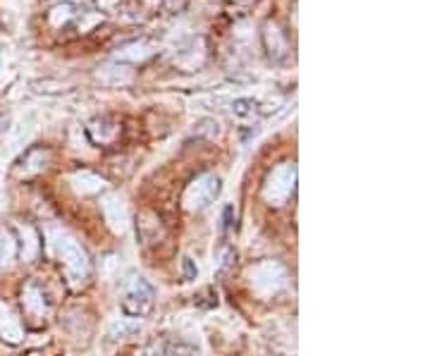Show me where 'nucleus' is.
<instances>
[{
    "instance_id": "f3484780",
    "label": "nucleus",
    "mask_w": 430,
    "mask_h": 356,
    "mask_svg": "<svg viewBox=\"0 0 430 356\" xmlns=\"http://www.w3.org/2000/svg\"><path fill=\"white\" fill-rule=\"evenodd\" d=\"M69 17H72V8H69V5H58V8L50 12V24L62 27L65 22H69Z\"/></svg>"
},
{
    "instance_id": "f03ea898",
    "label": "nucleus",
    "mask_w": 430,
    "mask_h": 356,
    "mask_svg": "<svg viewBox=\"0 0 430 356\" xmlns=\"http://www.w3.org/2000/svg\"><path fill=\"white\" fill-rule=\"evenodd\" d=\"M296 184V167L292 163H282L277 165L273 172L268 174L263 186V196L270 206H282L292 196Z\"/></svg>"
},
{
    "instance_id": "0eeeda50",
    "label": "nucleus",
    "mask_w": 430,
    "mask_h": 356,
    "mask_svg": "<svg viewBox=\"0 0 430 356\" xmlns=\"http://www.w3.org/2000/svg\"><path fill=\"white\" fill-rule=\"evenodd\" d=\"M0 337H3L5 342H10V345H17L24 337L22 321L17 318V314L10 306H3V304H0Z\"/></svg>"
},
{
    "instance_id": "2eb2a0df",
    "label": "nucleus",
    "mask_w": 430,
    "mask_h": 356,
    "mask_svg": "<svg viewBox=\"0 0 430 356\" xmlns=\"http://www.w3.org/2000/svg\"><path fill=\"white\" fill-rule=\"evenodd\" d=\"M265 41H268V48H270V53H275V55H282L284 53V39H282V34H280V29L275 27V24H268L265 27Z\"/></svg>"
},
{
    "instance_id": "9b49d317",
    "label": "nucleus",
    "mask_w": 430,
    "mask_h": 356,
    "mask_svg": "<svg viewBox=\"0 0 430 356\" xmlns=\"http://www.w3.org/2000/svg\"><path fill=\"white\" fill-rule=\"evenodd\" d=\"M69 182H72V186L79 194H98L105 186V179H100L98 174L88 172V170H81L77 174H72V179H69Z\"/></svg>"
},
{
    "instance_id": "dca6fc26",
    "label": "nucleus",
    "mask_w": 430,
    "mask_h": 356,
    "mask_svg": "<svg viewBox=\"0 0 430 356\" xmlns=\"http://www.w3.org/2000/svg\"><path fill=\"white\" fill-rule=\"evenodd\" d=\"M254 110H256L254 98H237V101L232 103V112H235L237 117H249L254 115Z\"/></svg>"
},
{
    "instance_id": "f8f14e48",
    "label": "nucleus",
    "mask_w": 430,
    "mask_h": 356,
    "mask_svg": "<svg viewBox=\"0 0 430 356\" xmlns=\"http://www.w3.org/2000/svg\"><path fill=\"white\" fill-rule=\"evenodd\" d=\"M153 55V46L146 41H136V43H127L117 51V60H132V62H141Z\"/></svg>"
},
{
    "instance_id": "423d86ee",
    "label": "nucleus",
    "mask_w": 430,
    "mask_h": 356,
    "mask_svg": "<svg viewBox=\"0 0 430 356\" xmlns=\"http://www.w3.org/2000/svg\"><path fill=\"white\" fill-rule=\"evenodd\" d=\"M100 208H103V215H105V222L110 225L115 232H124L129 225V210H127V203L120 194H110L100 201Z\"/></svg>"
},
{
    "instance_id": "7ed1b4c3",
    "label": "nucleus",
    "mask_w": 430,
    "mask_h": 356,
    "mask_svg": "<svg viewBox=\"0 0 430 356\" xmlns=\"http://www.w3.org/2000/svg\"><path fill=\"white\" fill-rule=\"evenodd\" d=\"M153 304H156V292L144 278H136L122 297V311L124 316L129 318H146L151 311H153Z\"/></svg>"
},
{
    "instance_id": "9d476101",
    "label": "nucleus",
    "mask_w": 430,
    "mask_h": 356,
    "mask_svg": "<svg viewBox=\"0 0 430 356\" xmlns=\"http://www.w3.org/2000/svg\"><path fill=\"white\" fill-rule=\"evenodd\" d=\"M98 79L103 84L120 86V84H129L132 82V72L124 65H117V62H110V65H103L98 70Z\"/></svg>"
},
{
    "instance_id": "4468645a",
    "label": "nucleus",
    "mask_w": 430,
    "mask_h": 356,
    "mask_svg": "<svg viewBox=\"0 0 430 356\" xmlns=\"http://www.w3.org/2000/svg\"><path fill=\"white\" fill-rule=\"evenodd\" d=\"M17 259V242L15 237L5 230H0V271L12 266V261Z\"/></svg>"
},
{
    "instance_id": "a211bd4d",
    "label": "nucleus",
    "mask_w": 430,
    "mask_h": 356,
    "mask_svg": "<svg viewBox=\"0 0 430 356\" xmlns=\"http://www.w3.org/2000/svg\"><path fill=\"white\" fill-rule=\"evenodd\" d=\"M112 3H115V0H100V8H110Z\"/></svg>"
},
{
    "instance_id": "ddd939ff",
    "label": "nucleus",
    "mask_w": 430,
    "mask_h": 356,
    "mask_svg": "<svg viewBox=\"0 0 430 356\" xmlns=\"http://www.w3.org/2000/svg\"><path fill=\"white\" fill-rule=\"evenodd\" d=\"M20 232H22V256H24V261H34L36 259V254H39V235H36V230L31 227V225H22L20 227Z\"/></svg>"
},
{
    "instance_id": "39448f33",
    "label": "nucleus",
    "mask_w": 430,
    "mask_h": 356,
    "mask_svg": "<svg viewBox=\"0 0 430 356\" xmlns=\"http://www.w3.org/2000/svg\"><path fill=\"white\" fill-rule=\"evenodd\" d=\"M220 194V179L215 174H201L199 179H194L185 191V208L187 210H201L208 203H213V198Z\"/></svg>"
},
{
    "instance_id": "f257e3e1",
    "label": "nucleus",
    "mask_w": 430,
    "mask_h": 356,
    "mask_svg": "<svg viewBox=\"0 0 430 356\" xmlns=\"http://www.w3.org/2000/svg\"><path fill=\"white\" fill-rule=\"evenodd\" d=\"M50 247H53L55 256L60 259L62 263V271L72 283H84L88 278V271H91V266H88V256L86 251L81 249L77 242L72 239V237L67 235H55L53 242H50Z\"/></svg>"
},
{
    "instance_id": "20e7f679",
    "label": "nucleus",
    "mask_w": 430,
    "mask_h": 356,
    "mask_svg": "<svg viewBox=\"0 0 430 356\" xmlns=\"http://www.w3.org/2000/svg\"><path fill=\"white\" fill-rule=\"evenodd\" d=\"M284 278H287V273H284V268L277 263V261H263V263H258L249 271L251 287H254V292H258V295L263 297L275 295L284 285Z\"/></svg>"
},
{
    "instance_id": "6e6552de",
    "label": "nucleus",
    "mask_w": 430,
    "mask_h": 356,
    "mask_svg": "<svg viewBox=\"0 0 430 356\" xmlns=\"http://www.w3.org/2000/svg\"><path fill=\"white\" fill-rule=\"evenodd\" d=\"M22 304H24V311H27L31 318L46 316L48 302H46V295H43V287L36 285V283H29L22 290Z\"/></svg>"
},
{
    "instance_id": "1a4fd4ad",
    "label": "nucleus",
    "mask_w": 430,
    "mask_h": 356,
    "mask_svg": "<svg viewBox=\"0 0 430 356\" xmlns=\"http://www.w3.org/2000/svg\"><path fill=\"white\" fill-rule=\"evenodd\" d=\"M146 356H199V352L192 345H187V342L158 340L153 345H149Z\"/></svg>"
}]
</instances>
